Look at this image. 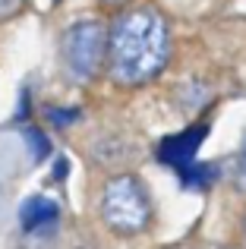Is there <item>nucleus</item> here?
<instances>
[{"label":"nucleus","mask_w":246,"mask_h":249,"mask_svg":"<svg viewBox=\"0 0 246 249\" xmlns=\"http://www.w3.org/2000/svg\"><path fill=\"white\" fill-rule=\"evenodd\" d=\"M171 57V32L158 10L139 6L114 19L107 38V67L123 85L148 82L164 70Z\"/></svg>","instance_id":"1"},{"label":"nucleus","mask_w":246,"mask_h":249,"mask_svg":"<svg viewBox=\"0 0 246 249\" xmlns=\"http://www.w3.org/2000/svg\"><path fill=\"white\" fill-rule=\"evenodd\" d=\"M101 218L117 233H142L152 224V199L139 177L123 174L107 183L101 196Z\"/></svg>","instance_id":"2"},{"label":"nucleus","mask_w":246,"mask_h":249,"mask_svg":"<svg viewBox=\"0 0 246 249\" xmlns=\"http://www.w3.org/2000/svg\"><path fill=\"white\" fill-rule=\"evenodd\" d=\"M107 38H111V29L98 19L76 22L63 32L60 54L73 79L88 82L101 73V67L107 63Z\"/></svg>","instance_id":"3"},{"label":"nucleus","mask_w":246,"mask_h":249,"mask_svg":"<svg viewBox=\"0 0 246 249\" xmlns=\"http://www.w3.org/2000/svg\"><path fill=\"white\" fill-rule=\"evenodd\" d=\"M205 136H209V126H205V123L190 126V129H183V133H177V136H167V139L158 145V158L164 161L167 167H177V170L190 167L193 161H196V152H199V145H202Z\"/></svg>","instance_id":"4"},{"label":"nucleus","mask_w":246,"mask_h":249,"mask_svg":"<svg viewBox=\"0 0 246 249\" xmlns=\"http://www.w3.org/2000/svg\"><path fill=\"white\" fill-rule=\"evenodd\" d=\"M57 218H60V205L51 202V199H44V196H35L32 202L22 205V227H25V231L48 227V224H54Z\"/></svg>","instance_id":"5"},{"label":"nucleus","mask_w":246,"mask_h":249,"mask_svg":"<svg viewBox=\"0 0 246 249\" xmlns=\"http://www.w3.org/2000/svg\"><path fill=\"white\" fill-rule=\"evenodd\" d=\"M25 0H0V22H6V19H13L19 10H22Z\"/></svg>","instance_id":"6"},{"label":"nucleus","mask_w":246,"mask_h":249,"mask_svg":"<svg viewBox=\"0 0 246 249\" xmlns=\"http://www.w3.org/2000/svg\"><path fill=\"white\" fill-rule=\"evenodd\" d=\"M105 3H123V0H105Z\"/></svg>","instance_id":"7"},{"label":"nucleus","mask_w":246,"mask_h":249,"mask_svg":"<svg viewBox=\"0 0 246 249\" xmlns=\"http://www.w3.org/2000/svg\"><path fill=\"white\" fill-rule=\"evenodd\" d=\"M228 249H234V246H228Z\"/></svg>","instance_id":"8"}]
</instances>
